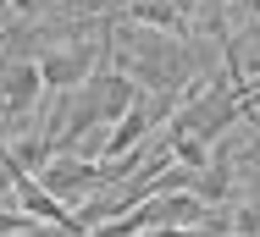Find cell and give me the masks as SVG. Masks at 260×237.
Instances as JSON below:
<instances>
[{
	"label": "cell",
	"mask_w": 260,
	"mask_h": 237,
	"mask_svg": "<svg viewBox=\"0 0 260 237\" xmlns=\"http://www.w3.org/2000/svg\"><path fill=\"white\" fill-rule=\"evenodd\" d=\"M94 182H100V171L89 160H72V154H50L45 171H39V188L50 193V199H78V193L94 188Z\"/></svg>",
	"instance_id": "3957f363"
},
{
	"label": "cell",
	"mask_w": 260,
	"mask_h": 237,
	"mask_svg": "<svg viewBox=\"0 0 260 237\" xmlns=\"http://www.w3.org/2000/svg\"><path fill=\"white\" fill-rule=\"evenodd\" d=\"M227 83L233 89H260V17L249 28L227 33Z\"/></svg>",
	"instance_id": "7a4b0ae2"
},
{
	"label": "cell",
	"mask_w": 260,
	"mask_h": 237,
	"mask_svg": "<svg viewBox=\"0 0 260 237\" xmlns=\"http://www.w3.org/2000/svg\"><path fill=\"white\" fill-rule=\"evenodd\" d=\"M39 221L34 215H17V210H0V237H17V232H34Z\"/></svg>",
	"instance_id": "8992f818"
},
{
	"label": "cell",
	"mask_w": 260,
	"mask_h": 237,
	"mask_svg": "<svg viewBox=\"0 0 260 237\" xmlns=\"http://www.w3.org/2000/svg\"><path fill=\"white\" fill-rule=\"evenodd\" d=\"M227 182H233V160H227V154H216V160H205V166L194 171V182H188V193H194L200 204H216V199L227 193Z\"/></svg>",
	"instance_id": "277c9868"
},
{
	"label": "cell",
	"mask_w": 260,
	"mask_h": 237,
	"mask_svg": "<svg viewBox=\"0 0 260 237\" xmlns=\"http://www.w3.org/2000/svg\"><path fill=\"white\" fill-rule=\"evenodd\" d=\"M233 237H260V204H244L233 215Z\"/></svg>",
	"instance_id": "5b68a950"
},
{
	"label": "cell",
	"mask_w": 260,
	"mask_h": 237,
	"mask_svg": "<svg viewBox=\"0 0 260 237\" xmlns=\"http://www.w3.org/2000/svg\"><path fill=\"white\" fill-rule=\"evenodd\" d=\"M39 61H6L0 66V122H22L34 105H39Z\"/></svg>",
	"instance_id": "6da1fadb"
}]
</instances>
